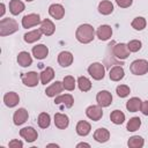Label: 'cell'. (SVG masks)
Wrapping results in <instances>:
<instances>
[{"label":"cell","mask_w":148,"mask_h":148,"mask_svg":"<svg viewBox=\"0 0 148 148\" xmlns=\"http://www.w3.org/2000/svg\"><path fill=\"white\" fill-rule=\"evenodd\" d=\"M75 37L76 39L82 43V44H88L90 43L94 37H95V30L90 24H81L75 32Z\"/></svg>","instance_id":"1"},{"label":"cell","mask_w":148,"mask_h":148,"mask_svg":"<svg viewBox=\"0 0 148 148\" xmlns=\"http://www.w3.org/2000/svg\"><path fill=\"white\" fill-rule=\"evenodd\" d=\"M17 30H18V24L15 20L10 17H6L0 21V36L3 37L7 35H12Z\"/></svg>","instance_id":"2"},{"label":"cell","mask_w":148,"mask_h":148,"mask_svg":"<svg viewBox=\"0 0 148 148\" xmlns=\"http://www.w3.org/2000/svg\"><path fill=\"white\" fill-rule=\"evenodd\" d=\"M130 69L134 75H143L148 72V61L145 60V59L134 60L131 64Z\"/></svg>","instance_id":"3"},{"label":"cell","mask_w":148,"mask_h":148,"mask_svg":"<svg viewBox=\"0 0 148 148\" xmlns=\"http://www.w3.org/2000/svg\"><path fill=\"white\" fill-rule=\"evenodd\" d=\"M88 73L94 80H102L105 75V68L101 62H94L88 67Z\"/></svg>","instance_id":"4"},{"label":"cell","mask_w":148,"mask_h":148,"mask_svg":"<svg viewBox=\"0 0 148 148\" xmlns=\"http://www.w3.org/2000/svg\"><path fill=\"white\" fill-rule=\"evenodd\" d=\"M39 76L40 75H38L36 72H28L21 75V80L27 87H36L39 81Z\"/></svg>","instance_id":"5"},{"label":"cell","mask_w":148,"mask_h":148,"mask_svg":"<svg viewBox=\"0 0 148 148\" xmlns=\"http://www.w3.org/2000/svg\"><path fill=\"white\" fill-rule=\"evenodd\" d=\"M113 56L120 60H125L126 58L130 57V50L127 47V44L124 43H118L113 46Z\"/></svg>","instance_id":"6"},{"label":"cell","mask_w":148,"mask_h":148,"mask_svg":"<svg viewBox=\"0 0 148 148\" xmlns=\"http://www.w3.org/2000/svg\"><path fill=\"white\" fill-rule=\"evenodd\" d=\"M96 101H97V104L102 108L109 106L112 103V95L108 90H101L96 95Z\"/></svg>","instance_id":"7"},{"label":"cell","mask_w":148,"mask_h":148,"mask_svg":"<svg viewBox=\"0 0 148 148\" xmlns=\"http://www.w3.org/2000/svg\"><path fill=\"white\" fill-rule=\"evenodd\" d=\"M86 114H87V117L89 119H91L94 121H98L103 117L102 106H99V105H90V106L87 108Z\"/></svg>","instance_id":"8"},{"label":"cell","mask_w":148,"mask_h":148,"mask_svg":"<svg viewBox=\"0 0 148 148\" xmlns=\"http://www.w3.org/2000/svg\"><path fill=\"white\" fill-rule=\"evenodd\" d=\"M40 23V17L38 14H28L24 15L22 18V27L23 28H31Z\"/></svg>","instance_id":"9"},{"label":"cell","mask_w":148,"mask_h":148,"mask_svg":"<svg viewBox=\"0 0 148 148\" xmlns=\"http://www.w3.org/2000/svg\"><path fill=\"white\" fill-rule=\"evenodd\" d=\"M20 135L27 141V142H34L37 138H38V134L36 132V130L31 126H28V127H23L21 131H20Z\"/></svg>","instance_id":"10"},{"label":"cell","mask_w":148,"mask_h":148,"mask_svg":"<svg viewBox=\"0 0 148 148\" xmlns=\"http://www.w3.org/2000/svg\"><path fill=\"white\" fill-rule=\"evenodd\" d=\"M64 89V86H62V82L60 81H56L54 83H52L51 86H49L46 89H45V94L46 96L49 97H56L57 95H59Z\"/></svg>","instance_id":"11"},{"label":"cell","mask_w":148,"mask_h":148,"mask_svg":"<svg viewBox=\"0 0 148 148\" xmlns=\"http://www.w3.org/2000/svg\"><path fill=\"white\" fill-rule=\"evenodd\" d=\"M96 35L101 40H108L112 36V28L110 25H108V24L99 25L97 31H96Z\"/></svg>","instance_id":"12"},{"label":"cell","mask_w":148,"mask_h":148,"mask_svg":"<svg viewBox=\"0 0 148 148\" xmlns=\"http://www.w3.org/2000/svg\"><path fill=\"white\" fill-rule=\"evenodd\" d=\"M47 54H49V49L44 44H38L32 47V56L38 60L45 59L47 57Z\"/></svg>","instance_id":"13"},{"label":"cell","mask_w":148,"mask_h":148,"mask_svg":"<svg viewBox=\"0 0 148 148\" xmlns=\"http://www.w3.org/2000/svg\"><path fill=\"white\" fill-rule=\"evenodd\" d=\"M28 117H29L28 111H27L24 108H21V109H18V110H16L15 113H14V116H13L14 124H15V125H22V124H24V123L27 121Z\"/></svg>","instance_id":"14"},{"label":"cell","mask_w":148,"mask_h":148,"mask_svg":"<svg viewBox=\"0 0 148 148\" xmlns=\"http://www.w3.org/2000/svg\"><path fill=\"white\" fill-rule=\"evenodd\" d=\"M49 14H50L53 18L60 20V18H62L64 15H65V9H64V7H62L61 5H59V3H53V5H51V6L49 7Z\"/></svg>","instance_id":"15"},{"label":"cell","mask_w":148,"mask_h":148,"mask_svg":"<svg viewBox=\"0 0 148 148\" xmlns=\"http://www.w3.org/2000/svg\"><path fill=\"white\" fill-rule=\"evenodd\" d=\"M58 62L61 67H68L73 62V54L68 51H62L58 54Z\"/></svg>","instance_id":"16"},{"label":"cell","mask_w":148,"mask_h":148,"mask_svg":"<svg viewBox=\"0 0 148 148\" xmlns=\"http://www.w3.org/2000/svg\"><path fill=\"white\" fill-rule=\"evenodd\" d=\"M40 31L45 35V36H51L53 35L54 30H56V27L53 24V22L49 18H44L42 22H40Z\"/></svg>","instance_id":"17"},{"label":"cell","mask_w":148,"mask_h":148,"mask_svg":"<svg viewBox=\"0 0 148 148\" xmlns=\"http://www.w3.org/2000/svg\"><path fill=\"white\" fill-rule=\"evenodd\" d=\"M68 124H69V119H68V117H67L66 114L60 113V112H58V113L54 114V125H56L59 130H65V128H67Z\"/></svg>","instance_id":"18"},{"label":"cell","mask_w":148,"mask_h":148,"mask_svg":"<svg viewBox=\"0 0 148 148\" xmlns=\"http://www.w3.org/2000/svg\"><path fill=\"white\" fill-rule=\"evenodd\" d=\"M3 102H5V104H6L8 108H14V106H16V105L18 104L20 97H18V95H17L16 92L9 91V92H7V94L3 96Z\"/></svg>","instance_id":"19"},{"label":"cell","mask_w":148,"mask_h":148,"mask_svg":"<svg viewBox=\"0 0 148 148\" xmlns=\"http://www.w3.org/2000/svg\"><path fill=\"white\" fill-rule=\"evenodd\" d=\"M54 103L56 104H62L66 108H72L73 104H74V98L69 94H64V95L57 96L56 99H54Z\"/></svg>","instance_id":"20"},{"label":"cell","mask_w":148,"mask_h":148,"mask_svg":"<svg viewBox=\"0 0 148 148\" xmlns=\"http://www.w3.org/2000/svg\"><path fill=\"white\" fill-rule=\"evenodd\" d=\"M76 133L81 136H86L90 133V130H91V126L88 121L86 120H80L77 124H76Z\"/></svg>","instance_id":"21"},{"label":"cell","mask_w":148,"mask_h":148,"mask_svg":"<svg viewBox=\"0 0 148 148\" xmlns=\"http://www.w3.org/2000/svg\"><path fill=\"white\" fill-rule=\"evenodd\" d=\"M94 139L101 143L106 142L110 139V132L106 128H97L94 133Z\"/></svg>","instance_id":"22"},{"label":"cell","mask_w":148,"mask_h":148,"mask_svg":"<svg viewBox=\"0 0 148 148\" xmlns=\"http://www.w3.org/2000/svg\"><path fill=\"white\" fill-rule=\"evenodd\" d=\"M42 34H43V32L40 31V29H36V30H32V31H29V32L24 34L23 39H24V42H27L28 44L35 43V42H37L38 39H40Z\"/></svg>","instance_id":"23"},{"label":"cell","mask_w":148,"mask_h":148,"mask_svg":"<svg viewBox=\"0 0 148 148\" xmlns=\"http://www.w3.org/2000/svg\"><path fill=\"white\" fill-rule=\"evenodd\" d=\"M17 62L20 66L22 67H28L32 64V58L31 56L29 54V52H25V51H22L18 53L17 56Z\"/></svg>","instance_id":"24"},{"label":"cell","mask_w":148,"mask_h":148,"mask_svg":"<svg viewBox=\"0 0 148 148\" xmlns=\"http://www.w3.org/2000/svg\"><path fill=\"white\" fill-rule=\"evenodd\" d=\"M125 75V72H124V68L121 66H114L110 69V73H109V76L112 81H120Z\"/></svg>","instance_id":"25"},{"label":"cell","mask_w":148,"mask_h":148,"mask_svg":"<svg viewBox=\"0 0 148 148\" xmlns=\"http://www.w3.org/2000/svg\"><path fill=\"white\" fill-rule=\"evenodd\" d=\"M24 10V3L21 0H10L9 2V12L13 15H18Z\"/></svg>","instance_id":"26"},{"label":"cell","mask_w":148,"mask_h":148,"mask_svg":"<svg viewBox=\"0 0 148 148\" xmlns=\"http://www.w3.org/2000/svg\"><path fill=\"white\" fill-rule=\"evenodd\" d=\"M98 12L103 15H109L113 12V5L109 0H103L98 3Z\"/></svg>","instance_id":"27"},{"label":"cell","mask_w":148,"mask_h":148,"mask_svg":"<svg viewBox=\"0 0 148 148\" xmlns=\"http://www.w3.org/2000/svg\"><path fill=\"white\" fill-rule=\"evenodd\" d=\"M53 77H54V71L52 67H46L40 73V82L43 84L49 83L51 80H53Z\"/></svg>","instance_id":"28"},{"label":"cell","mask_w":148,"mask_h":148,"mask_svg":"<svg viewBox=\"0 0 148 148\" xmlns=\"http://www.w3.org/2000/svg\"><path fill=\"white\" fill-rule=\"evenodd\" d=\"M141 106V99L138 97H132L126 102V109L130 112H136L140 110Z\"/></svg>","instance_id":"29"},{"label":"cell","mask_w":148,"mask_h":148,"mask_svg":"<svg viewBox=\"0 0 148 148\" xmlns=\"http://www.w3.org/2000/svg\"><path fill=\"white\" fill-rule=\"evenodd\" d=\"M110 119H111V121H112L113 124L120 125V124H123L124 120H125V114H124L120 110H114V111H112V112L110 113Z\"/></svg>","instance_id":"30"},{"label":"cell","mask_w":148,"mask_h":148,"mask_svg":"<svg viewBox=\"0 0 148 148\" xmlns=\"http://www.w3.org/2000/svg\"><path fill=\"white\" fill-rule=\"evenodd\" d=\"M37 123H38V126H39L40 128H47V127L50 126V123H51L50 114L46 113V112L39 113L38 119H37Z\"/></svg>","instance_id":"31"},{"label":"cell","mask_w":148,"mask_h":148,"mask_svg":"<svg viewBox=\"0 0 148 148\" xmlns=\"http://www.w3.org/2000/svg\"><path fill=\"white\" fill-rule=\"evenodd\" d=\"M77 86L81 91H89L91 89V82L86 76H80L77 79Z\"/></svg>","instance_id":"32"},{"label":"cell","mask_w":148,"mask_h":148,"mask_svg":"<svg viewBox=\"0 0 148 148\" xmlns=\"http://www.w3.org/2000/svg\"><path fill=\"white\" fill-rule=\"evenodd\" d=\"M141 126V119L139 117H133L128 120L127 125H126V128L128 132H134L136 130H139V127Z\"/></svg>","instance_id":"33"},{"label":"cell","mask_w":148,"mask_h":148,"mask_svg":"<svg viewBox=\"0 0 148 148\" xmlns=\"http://www.w3.org/2000/svg\"><path fill=\"white\" fill-rule=\"evenodd\" d=\"M143 143H145L143 139L139 135H134V136L130 138L127 141V145L130 148H141L143 146Z\"/></svg>","instance_id":"34"},{"label":"cell","mask_w":148,"mask_h":148,"mask_svg":"<svg viewBox=\"0 0 148 148\" xmlns=\"http://www.w3.org/2000/svg\"><path fill=\"white\" fill-rule=\"evenodd\" d=\"M146 24H147L146 18L142 17V16H138V17H135V18L132 21V23H131L132 28L135 29V30H139V31H140V30H143V29L146 28Z\"/></svg>","instance_id":"35"},{"label":"cell","mask_w":148,"mask_h":148,"mask_svg":"<svg viewBox=\"0 0 148 148\" xmlns=\"http://www.w3.org/2000/svg\"><path fill=\"white\" fill-rule=\"evenodd\" d=\"M62 86H64V89H66V90H69V91L74 90V88H75V79L72 75L65 76L64 80H62Z\"/></svg>","instance_id":"36"},{"label":"cell","mask_w":148,"mask_h":148,"mask_svg":"<svg viewBox=\"0 0 148 148\" xmlns=\"http://www.w3.org/2000/svg\"><path fill=\"white\" fill-rule=\"evenodd\" d=\"M116 92H117V95H118L119 97H126V96L130 95L131 89H130V87L126 86V84H120V86L117 87Z\"/></svg>","instance_id":"37"},{"label":"cell","mask_w":148,"mask_h":148,"mask_svg":"<svg viewBox=\"0 0 148 148\" xmlns=\"http://www.w3.org/2000/svg\"><path fill=\"white\" fill-rule=\"evenodd\" d=\"M141 42L139 39H133V40H130L127 43V47L130 50V52H138L140 49H141Z\"/></svg>","instance_id":"38"},{"label":"cell","mask_w":148,"mask_h":148,"mask_svg":"<svg viewBox=\"0 0 148 148\" xmlns=\"http://www.w3.org/2000/svg\"><path fill=\"white\" fill-rule=\"evenodd\" d=\"M116 2H117V5H118L119 7H121V8H127V7H130V6L132 5L133 0H116Z\"/></svg>","instance_id":"39"},{"label":"cell","mask_w":148,"mask_h":148,"mask_svg":"<svg viewBox=\"0 0 148 148\" xmlns=\"http://www.w3.org/2000/svg\"><path fill=\"white\" fill-rule=\"evenodd\" d=\"M140 111L145 114V116H148V101H145V102H141V106H140Z\"/></svg>","instance_id":"40"},{"label":"cell","mask_w":148,"mask_h":148,"mask_svg":"<svg viewBox=\"0 0 148 148\" xmlns=\"http://www.w3.org/2000/svg\"><path fill=\"white\" fill-rule=\"evenodd\" d=\"M23 146V142L22 141H20V140H12L10 142H9V147L10 148H21Z\"/></svg>","instance_id":"41"},{"label":"cell","mask_w":148,"mask_h":148,"mask_svg":"<svg viewBox=\"0 0 148 148\" xmlns=\"http://www.w3.org/2000/svg\"><path fill=\"white\" fill-rule=\"evenodd\" d=\"M5 14V5L1 3V12H0V16H2Z\"/></svg>","instance_id":"42"},{"label":"cell","mask_w":148,"mask_h":148,"mask_svg":"<svg viewBox=\"0 0 148 148\" xmlns=\"http://www.w3.org/2000/svg\"><path fill=\"white\" fill-rule=\"evenodd\" d=\"M76 147H90L88 143H84V142H81V143H79Z\"/></svg>","instance_id":"43"},{"label":"cell","mask_w":148,"mask_h":148,"mask_svg":"<svg viewBox=\"0 0 148 148\" xmlns=\"http://www.w3.org/2000/svg\"><path fill=\"white\" fill-rule=\"evenodd\" d=\"M27 1H32V0H27Z\"/></svg>","instance_id":"44"}]
</instances>
